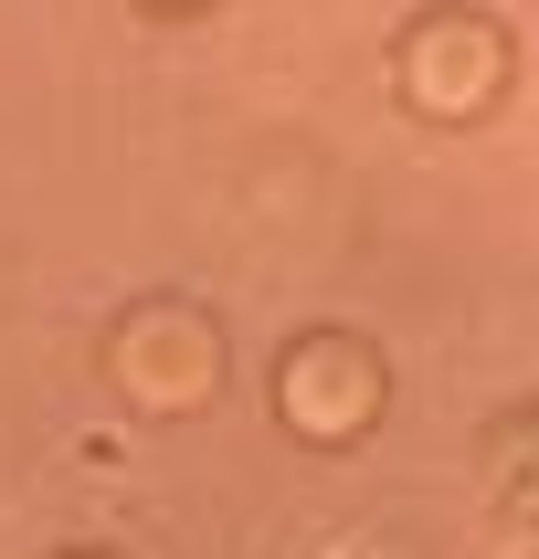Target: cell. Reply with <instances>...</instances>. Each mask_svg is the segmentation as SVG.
<instances>
[{
	"label": "cell",
	"mask_w": 539,
	"mask_h": 559,
	"mask_svg": "<svg viewBox=\"0 0 539 559\" xmlns=\"http://www.w3.org/2000/svg\"><path fill=\"white\" fill-rule=\"evenodd\" d=\"M507 74H518V43H507L487 11H412L402 43H391V95H402L423 127H476L507 106Z\"/></svg>",
	"instance_id": "cell-1"
},
{
	"label": "cell",
	"mask_w": 539,
	"mask_h": 559,
	"mask_svg": "<svg viewBox=\"0 0 539 559\" xmlns=\"http://www.w3.org/2000/svg\"><path fill=\"white\" fill-rule=\"evenodd\" d=\"M391 412V359L360 328H307L276 359V423L296 443H360Z\"/></svg>",
	"instance_id": "cell-2"
},
{
	"label": "cell",
	"mask_w": 539,
	"mask_h": 559,
	"mask_svg": "<svg viewBox=\"0 0 539 559\" xmlns=\"http://www.w3.org/2000/svg\"><path fill=\"white\" fill-rule=\"evenodd\" d=\"M106 380H117L138 412L159 423H180L222 391V328L190 296H149L138 317H117V338H106Z\"/></svg>",
	"instance_id": "cell-3"
},
{
	"label": "cell",
	"mask_w": 539,
	"mask_h": 559,
	"mask_svg": "<svg viewBox=\"0 0 539 559\" xmlns=\"http://www.w3.org/2000/svg\"><path fill=\"white\" fill-rule=\"evenodd\" d=\"M149 11H201V0H149Z\"/></svg>",
	"instance_id": "cell-4"
}]
</instances>
